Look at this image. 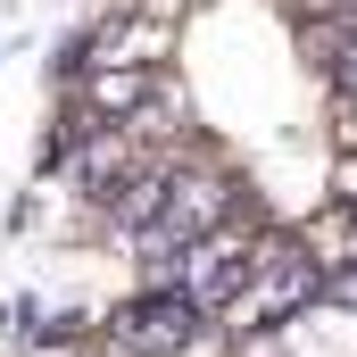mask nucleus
Here are the masks:
<instances>
[{"mask_svg":"<svg viewBox=\"0 0 357 357\" xmlns=\"http://www.w3.org/2000/svg\"><path fill=\"white\" fill-rule=\"evenodd\" d=\"M324 291V266H316V250L299 241V233H258V250H250V274H241V291L216 307V324L233 333V341H250V333H274L291 307H307Z\"/></svg>","mask_w":357,"mask_h":357,"instance_id":"nucleus-1","label":"nucleus"},{"mask_svg":"<svg viewBox=\"0 0 357 357\" xmlns=\"http://www.w3.org/2000/svg\"><path fill=\"white\" fill-rule=\"evenodd\" d=\"M175 33H183V17H158V8H100L75 67H167Z\"/></svg>","mask_w":357,"mask_h":357,"instance_id":"nucleus-2","label":"nucleus"},{"mask_svg":"<svg viewBox=\"0 0 357 357\" xmlns=\"http://www.w3.org/2000/svg\"><path fill=\"white\" fill-rule=\"evenodd\" d=\"M150 91H158V67H75L67 125H125Z\"/></svg>","mask_w":357,"mask_h":357,"instance_id":"nucleus-3","label":"nucleus"},{"mask_svg":"<svg viewBox=\"0 0 357 357\" xmlns=\"http://www.w3.org/2000/svg\"><path fill=\"white\" fill-rule=\"evenodd\" d=\"M274 341H282V357H357V307L316 291L307 307H291L274 324Z\"/></svg>","mask_w":357,"mask_h":357,"instance_id":"nucleus-4","label":"nucleus"},{"mask_svg":"<svg viewBox=\"0 0 357 357\" xmlns=\"http://www.w3.org/2000/svg\"><path fill=\"white\" fill-rule=\"evenodd\" d=\"M84 357H142V349H125V341H108V333H100V341H84Z\"/></svg>","mask_w":357,"mask_h":357,"instance_id":"nucleus-5","label":"nucleus"}]
</instances>
